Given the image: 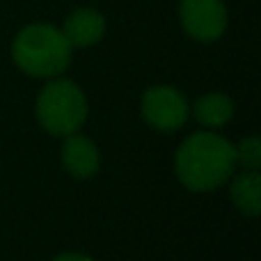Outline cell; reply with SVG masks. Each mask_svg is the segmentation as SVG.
Segmentation results:
<instances>
[{
    "mask_svg": "<svg viewBox=\"0 0 261 261\" xmlns=\"http://www.w3.org/2000/svg\"><path fill=\"white\" fill-rule=\"evenodd\" d=\"M236 151L227 138L199 130L179 144L174 156L176 179L193 193H208L234 176Z\"/></svg>",
    "mask_w": 261,
    "mask_h": 261,
    "instance_id": "obj_1",
    "label": "cell"
},
{
    "mask_svg": "<svg viewBox=\"0 0 261 261\" xmlns=\"http://www.w3.org/2000/svg\"><path fill=\"white\" fill-rule=\"evenodd\" d=\"M71 44L53 23H30L12 41V60L32 78L62 76L71 64Z\"/></svg>",
    "mask_w": 261,
    "mask_h": 261,
    "instance_id": "obj_2",
    "label": "cell"
},
{
    "mask_svg": "<svg viewBox=\"0 0 261 261\" xmlns=\"http://www.w3.org/2000/svg\"><path fill=\"white\" fill-rule=\"evenodd\" d=\"M35 113L37 122L46 133L64 138V135L81 130V126L85 124L87 99L73 81L55 76L48 78V83L41 87L35 103Z\"/></svg>",
    "mask_w": 261,
    "mask_h": 261,
    "instance_id": "obj_3",
    "label": "cell"
},
{
    "mask_svg": "<svg viewBox=\"0 0 261 261\" xmlns=\"http://www.w3.org/2000/svg\"><path fill=\"white\" fill-rule=\"evenodd\" d=\"M179 18L186 35L202 44L218 41L229 23V14L222 0H181Z\"/></svg>",
    "mask_w": 261,
    "mask_h": 261,
    "instance_id": "obj_4",
    "label": "cell"
},
{
    "mask_svg": "<svg viewBox=\"0 0 261 261\" xmlns=\"http://www.w3.org/2000/svg\"><path fill=\"white\" fill-rule=\"evenodd\" d=\"M142 117L156 130H176L188 119V101L179 90L170 85L149 87L140 101Z\"/></svg>",
    "mask_w": 261,
    "mask_h": 261,
    "instance_id": "obj_5",
    "label": "cell"
},
{
    "mask_svg": "<svg viewBox=\"0 0 261 261\" xmlns=\"http://www.w3.org/2000/svg\"><path fill=\"white\" fill-rule=\"evenodd\" d=\"M62 165L73 179H90L99 172L101 151L90 138L76 133L64 135L62 142Z\"/></svg>",
    "mask_w": 261,
    "mask_h": 261,
    "instance_id": "obj_6",
    "label": "cell"
},
{
    "mask_svg": "<svg viewBox=\"0 0 261 261\" xmlns=\"http://www.w3.org/2000/svg\"><path fill=\"white\" fill-rule=\"evenodd\" d=\"M71 48H90L106 35V16L94 7H78L64 18L60 28Z\"/></svg>",
    "mask_w": 261,
    "mask_h": 261,
    "instance_id": "obj_7",
    "label": "cell"
},
{
    "mask_svg": "<svg viewBox=\"0 0 261 261\" xmlns=\"http://www.w3.org/2000/svg\"><path fill=\"white\" fill-rule=\"evenodd\" d=\"M231 202L243 216L257 218L261 211V174L259 170H245L231 181Z\"/></svg>",
    "mask_w": 261,
    "mask_h": 261,
    "instance_id": "obj_8",
    "label": "cell"
},
{
    "mask_svg": "<svg viewBox=\"0 0 261 261\" xmlns=\"http://www.w3.org/2000/svg\"><path fill=\"white\" fill-rule=\"evenodd\" d=\"M193 115L202 126L220 128L225 124H229L231 117H234V101L222 92H211V94H204L195 101Z\"/></svg>",
    "mask_w": 261,
    "mask_h": 261,
    "instance_id": "obj_9",
    "label": "cell"
},
{
    "mask_svg": "<svg viewBox=\"0 0 261 261\" xmlns=\"http://www.w3.org/2000/svg\"><path fill=\"white\" fill-rule=\"evenodd\" d=\"M236 165H243L245 170H259L261 165V142L257 135H248L239 144H234Z\"/></svg>",
    "mask_w": 261,
    "mask_h": 261,
    "instance_id": "obj_10",
    "label": "cell"
},
{
    "mask_svg": "<svg viewBox=\"0 0 261 261\" xmlns=\"http://www.w3.org/2000/svg\"><path fill=\"white\" fill-rule=\"evenodd\" d=\"M50 261H94V259L87 257V254H81V252H62V254H58V257H53Z\"/></svg>",
    "mask_w": 261,
    "mask_h": 261,
    "instance_id": "obj_11",
    "label": "cell"
}]
</instances>
